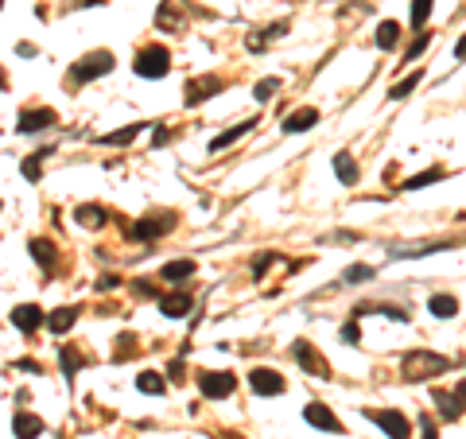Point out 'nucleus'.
Wrapping results in <instances>:
<instances>
[{"label": "nucleus", "mask_w": 466, "mask_h": 439, "mask_svg": "<svg viewBox=\"0 0 466 439\" xmlns=\"http://www.w3.org/2000/svg\"><path fill=\"white\" fill-rule=\"evenodd\" d=\"M136 74L140 78H163L171 70V51L168 47H159V43H152V47H144V51H136Z\"/></svg>", "instance_id": "f257e3e1"}, {"label": "nucleus", "mask_w": 466, "mask_h": 439, "mask_svg": "<svg viewBox=\"0 0 466 439\" xmlns=\"http://www.w3.org/2000/svg\"><path fill=\"white\" fill-rule=\"evenodd\" d=\"M366 416L373 420L388 439H412V424L404 420V412H397V408H369Z\"/></svg>", "instance_id": "f03ea898"}, {"label": "nucleus", "mask_w": 466, "mask_h": 439, "mask_svg": "<svg viewBox=\"0 0 466 439\" xmlns=\"http://www.w3.org/2000/svg\"><path fill=\"white\" fill-rule=\"evenodd\" d=\"M447 365H451V361H447L443 354H427V350L408 354V358H404V373H408V377H436V373H447Z\"/></svg>", "instance_id": "7ed1b4c3"}, {"label": "nucleus", "mask_w": 466, "mask_h": 439, "mask_svg": "<svg viewBox=\"0 0 466 439\" xmlns=\"http://www.w3.org/2000/svg\"><path fill=\"white\" fill-rule=\"evenodd\" d=\"M109 70H113V51H93V55H86L78 67L70 70V78L74 82H93V78H101V74H109Z\"/></svg>", "instance_id": "20e7f679"}, {"label": "nucleus", "mask_w": 466, "mask_h": 439, "mask_svg": "<svg viewBox=\"0 0 466 439\" xmlns=\"http://www.w3.org/2000/svg\"><path fill=\"white\" fill-rule=\"evenodd\" d=\"M233 373H222V370H210V373H202L199 377V389H202V397H210V400H222V397H229L233 393Z\"/></svg>", "instance_id": "39448f33"}, {"label": "nucleus", "mask_w": 466, "mask_h": 439, "mask_svg": "<svg viewBox=\"0 0 466 439\" xmlns=\"http://www.w3.org/2000/svg\"><path fill=\"white\" fill-rule=\"evenodd\" d=\"M292 358H296V361H299V365H303L307 373H315V377H327V373H330L327 358H319V354H315V346H311V342H303V338H299L296 346H292Z\"/></svg>", "instance_id": "423d86ee"}, {"label": "nucleus", "mask_w": 466, "mask_h": 439, "mask_svg": "<svg viewBox=\"0 0 466 439\" xmlns=\"http://www.w3.org/2000/svg\"><path fill=\"white\" fill-rule=\"evenodd\" d=\"M249 385H253V393H260V397H280V393H284V377H280L276 370H253L249 373Z\"/></svg>", "instance_id": "0eeeda50"}, {"label": "nucleus", "mask_w": 466, "mask_h": 439, "mask_svg": "<svg viewBox=\"0 0 466 439\" xmlns=\"http://www.w3.org/2000/svg\"><path fill=\"white\" fill-rule=\"evenodd\" d=\"M171 225H175V214H159V218H144V222L132 225V237H140V241H152V237L168 234Z\"/></svg>", "instance_id": "6e6552de"}, {"label": "nucleus", "mask_w": 466, "mask_h": 439, "mask_svg": "<svg viewBox=\"0 0 466 439\" xmlns=\"http://www.w3.org/2000/svg\"><path fill=\"white\" fill-rule=\"evenodd\" d=\"M43 322H47V315H43L35 303H20V307L12 311V327H20V331H28V334L39 331Z\"/></svg>", "instance_id": "1a4fd4ad"}, {"label": "nucleus", "mask_w": 466, "mask_h": 439, "mask_svg": "<svg viewBox=\"0 0 466 439\" xmlns=\"http://www.w3.org/2000/svg\"><path fill=\"white\" fill-rule=\"evenodd\" d=\"M303 416H307V424H315V428H323V431H342V424H338V416L327 408V404H307L303 408Z\"/></svg>", "instance_id": "9d476101"}, {"label": "nucleus", "mask_w": 466, "mask_h": 439, "mask_svg": "<svg viewBox=\"0 0 466 439\" xmlns=\"http://www.w3.org/2000/svg\"><path fill=\"white\" fill-rule=\"evenodd\" d=\"M47 125H55V109H24L20 113V132H39Z\"/></svg>", "instance_id": "9b49d317"}, {"label": "nucleus", "mask_w": 466, "mask_h": 439, "mask_svg": "<svg viewBox=\"0 0 466 439\" xmlns=\"http://www.w3.org/2000/svg\"><path fill=\"white\" fill-rule=\"evenodd\" d=\"M190 307H195V300H190L187 292H171V295H163V300H159V311L168 315V319H183Z\"/></svg>", "instance_id": "f8f14e48"}, {"label": "nucleus", "mask_w": 466, "mask_h": 439, "mask_svg": "<svg viewBox=\"0 0 466 439\" xmlns=\"http://www.w3.org/2000/svg\"><path fill=\"white\" fill-rule=\"evenodd\" d=\"M319 125V109H296V113H288L284 117V132H307V128Z\"/></svg>", "instance_id": "ddd939ff"}, {"label": "nucleus", "mask_w": 466, "mask_h": 439, "mask_svg": "<svg viewBox=\"0 0 466 439\" xmlns=\"http://www.w3.org/2000/svg\"><path fill=\"white\" fill-rule=\"evenodd\" d=\"M12 431L20 439H39L43 436V420L31 416V412H16V420H12Z\"/></svg>", "instance_id": "4468645a"}, {"label": "nucleus", "mask_w": 466, "mask_h": 439, "mask_svg": "<svg viewBox=\"0 0 466 439\" xmlns=\"http://www.w3.org/2000/svg\"><path fill=\"white\" fill-rule=\"evenodd\" d=\"M74 322H78V311H74V307H59V311L47 315V327H51L55 334H66Z\"/></svg>", "instance_id": "2eb2a0df"}, {"label": "nucleus", "mask_w": 466, "mask_h": 439, "mask_svg": "<svg viewBox=\"0 0 466 439\" xmlns=\"http://www.w3.org/2000/svg\"><path fill=\"white\" fill-rule=\"evenodd\" d=\"M159 276H163L168 284H183L187 276H195V261H168Z\"/></svg>", "instance_id": "dca6fc26"}, {"label": "nucleus", "mask_w": 466, "mask_h": 439, "mask_svg": "<svg viewBox=\"0 0 466 439\" xmlns=\"http://www.w3.org/2000/svg\"><path fill=\"white\" fill-rule=\"evenodd\" d=\"M427 307H431L436 319H455V315H458V300H455V295H431Z\"/></svg>", "instance_id": "f3484780"}, {"label": "nucleus", "mask_w": 466, "mask_h": 439, "mask_svg": "<svg viewBox=\"0 0 466 439\" xmlns=\"http://www.w3.org/2000/svg\"><path fill=\"white\" fill-rule=\"evenodd\" d=\"M74 218H78V225H86V230H98V225H105V210H101V206H78V210H74Z\"/></svg>", "instance_id": "a211bd4d"}, {"label": "nucleus", "mask_w": 466, "mask_h": 439, "mask_svg": "<svg viewBox=\"0 0 466 439\" xmlns=\"http://www.w3.org/2000/svg\"><path fill=\"white\" fill-rule=\"evenodd\" d=\"M436 404H439V416L443 420H458V412H463V400L455 393H443V389H436Z\"/></svg>", "instance_id": "6ab92c4d"}, {"label": "nucleus", "mask_w": 466, "mask_h": 439, "mask_svg": "<svg viewBox=\"0 0 466 439\" xmlns=\"http://www.w3.org/2000/svg\"><path fill=\"white\" fill-rule=\"evenodd\" d=\"M334 175L342 179V183H357L361 171H357V164L350 160V152H338V156H334Z\"/></svg>", "instance_id": "aec40b11"}, {"label": "nucleus", "mask_w": 466, "mask_h": 439, "mask_svg": "<svg viewBox=\"0 0 466 439\" xmlns=\"http://www.w3.org/2000/svg\"><path fill=\"white\" fill-rule=\"evenodd\" d=\"M397 43H400V24L385 20V24L377 28V47H381V51H393Z\"/></svg>", "instance_id": "412c9836"}, {"label": "nucleus", "mask_w": 466, "mask_h": 439, "mask_svg": "<svg viewBox=\"0 0 466 439\" xmlns=\"http://www.w3.org/2000/svg\"><path fill=\"white\" fill-rule=\"evenodd\" d=\"M218 78H206V82H190L187 86V105H199L202 98H210V89H218Z\"/></svg>", "instance_id": "4be33fe9"}, {"label": "nucleus", "mask_w": 466, "mask_h": 439, "mask_svg": "<svg viewBox=\"0 0 466 439\" xmlns=\"http://www.w3.org/2000/svg\"><path fill=\"white\" fill-rule=\"evenodd\" d=\"M253 125H257V121H245V125H238V128H229V132H222V137L214 140V144H210V152H222V148H229L233 140H241V137H245V132H249Z\"/></svg>", "instance_id": "5701e85b"}, {"label": "nucleus", "mask_w": 466, "mask_h": 439, "mask_svg": "<svg viewBox=\"0 0 466 439\" xmlns=\"http://www.w3.org/2000/svg\"><path fill=\"white\" fill-rule=\"evenodd\" d=\"M443 179V167H427V171H420V175H412L404 183V191H420V187H427V183H439Z\"/></svg>", "instance_id": "b1692460"}, {"label": "nucleus", "mask_w": 466, "mask_h": 439, "mask_svg": "<svg viewBox=\"0 0 466 439\" xmlns=\"http://www.w3.org/2000/svg\"><path fill=\"white\" fill-rule=\"evenodd\" d=\"M136 389L140 393H152V397H159V393H163V389H168V385H163V377H159V373H140V377H136Z\"/></svg>", "instance_id": "393cba45"}, {"label": "nucleus", "mask_w": 466, "mask_h": 439, "mask_svg": "<svg viewBox=\"0 0 466 439\" xmlns=\"http://www.w3.org/2000/svg\"><path fill=\"white\" fill-rule=\"evenodd\" d=\"M140 132H144V125H129V128H120V132H105L101 144H129V140H136Z\"/></svg>", "instance_id": "a878e982"}, {"label": "nucleus", "mask_w": 466, "mask_h": 439, "mask_svg": "<svg viewBox=\"0 0 466 439\" xmlns=\"http://www.w3.org/2000/svg\"><path fill=\"white\" fill-rule=\"evenodd\" d=\"M420 78H424V74H420V70H416V74H408V78H404V82H397V86L388 89V98H393V101H404V98H408V94H412V89H416V86H420Z\"/></svg>", "instance_id": "bb28decb"}, {"label": "nucleus", "mask_w": 466, "mask_h": 439, "mask_svg": "<svg viewBox=\"0 0 466 439\" xmlns=\"http://www.w3.org/2000/svg\"><path fill=\"white\" fill-rule=\"evenodd\" d=\"M31 257H35L39 264H55V245L43 241V237H35V241H31Z\"/></svg>", "instance_id": "cd10ccee"}, {"label": "nucleus", "mask_w": 466, "mask_h": 439, "mask_svg": "<svg viewBox=\"0 0 466 439\" xmlns=\"http://www.w3.org/2000/svg\"><path fill=\"white\" fill-rule=\"evenodd\" d=\"M427 16H431V0H412V28H424Z\"/></svg>", "instance_id": "c85d7f7f"}, {"label": "nucleus", "mask_w": 466, "mask_h": 439, "mask_svg": "<svg viewBox=\"0 0 466 439\" xmlns=\"http://www.w3.org/2000/svg\"><path fill=\"white\" fill-rule=\"evenodd\" d=\"M43 160H47V152H35L31 160H24V175H28L31 183H35V179L43 175Z\"/></svg>", "instance_id": "c756f323"}, {"label": "nucleus", "mask_w": 466, "mask_h": 439, "mask_svg": "<svg viewBox=\"0 0 466 439\" xmlns=\"http://www.w3.org/2000/svg\"><path fill=\"white\" fill-rule=\"evenodd\" d=\"M369 276H373V268H369V264H354V268H346V276H342V280H346V284H361V280H369Z\"/></svg>", "instance_id": "7c9ffc66"}, {"label": "nucleus", "mask_w": 466, "mask_h": 439, "mask_svg": "<svg viewBox=\"0 0 466 439\" xmlns=\"http://www.w3.org/2000/svg\"><path fill=\"white\" fill-rule=\"evenodd\" d=\"M78 365H82V354L62 350V373H66V377H74V373H78Z\"/></svg>", "instance_id": "2f4dec72"}, {"label": "nucleus", "mask_w": 466, "mask_h": 439, "mask_svg": "<svg viewBox=\"0 0 466 439\" xmlns=\"http://www.w3.org/2000/svg\"><path fill=\"white\" fill-rule=\"evenodd\" d=\"M427 43H431V40H427V35H420V40H416V43H412V47H408V51H404V62L420 59V51H424V47H427Z\"/></svg>", "instance_id": "473e14b6"}, {"label": "nucleus", "mask_w": 466, "mask_h": 439, "mask_svg": "<svg viewBox=\"0 0 466 439\" xmlns=\"http://www.w3.org/2000/svg\"><path fill=\"white\" fill-rule=\"evenodd\" d=\"M357 338H361V327H357V322H346V327H342V342H350V346H354Z\"/></svg>", "instance_id": "72a5a7b5"}, {"label": "nucleus", "mask_w": 466, "mask_h": 439, "mask_svg": "<svg viewBox=\"0 0 466 439\" xmlns=\"http://www.w3.org/2000/svg\"><path fill=\"white\" fill-rule=\"evenodd\" d=\"M272 89H276V78L257 82V101H268V98H272Z\"/></svg>", "instance_id": "f704fd0d"}, {"label": "nucleus", "mask_w": 466, "mask_h": 439, "mask_svg": "<svg viewBox=\"0 0 466 439\" xmlns=\"http://www.w3.org/2000/svg\"><path fill=\"white\" fill-rule=\"evenodd\" d=\"M276 261V253H265V257H257L253 261V276H260V273H268V264Z\"/></svg>", "instance_id": "c9c22d12"}, {"label": "nucleus", "mask_w": 466, "mask_h": 439, "mask_svg": "<svg viewBox=\"0 0 466 439\" xmlns=\"http://www.w3.org/2000/svg\"><path fill=\"white\" fill-rule=\"evenodd\" d=\"M132 292H136L140 300H152V295H156V288H152V284H136V288H132Z\"/></svg>", "instance_id": "e433bc0d"}, {"label": "nucleus", "mask_w": 466, "mask_h": 439, "mask_svg": "<svg viewBox=\"0 0 466 439\" xmlns=\"http://www.w3.org/2000/svg\"><path fill=\"white\" fill-rule=\"evenodd\" d=\"M117 284H120V276H101L98 288H101V292H109V288H117Z\"/></svg>", "instance_id": "4c0bfd02"}, {"label": "nucleus", "mask_w": 466, "mask_h": 439, "mask_svg": "<svg viewBox=\"0 0 466 439\" xmlns=\"http://www.w3.org/2000/svg\"><path fill=\"white\" fill-rule=\"evenodd\" d=\"M420 428H424L420 439H436V424H431V420H420Z\"/></svg>", "instance_id": "58836bf2"}, {"label": "nucleus", "mask_w": 466, "mask_h": 439, "mask_svg": "<svg viewBox=\"0 0 466 439\" xmlns=\"http://www.w3.org/2000/svg\"><path fill=\"white\" fill-rule=\"evenodd\" d=\"M455 59H458V62H466V35L455 43Z\"/></svg>", "instance_id": "ea45409f"}, {"label": "nucleus", "mask_w": 466, "mask_h": 439, "mask_svg": "<svg viewBox=\"0 0 466 439\" xmlns=\"http://www.w3.org/2000/svg\"><path fill=\"white\" fill-rule=\"evenodd\" d=\"M455 397L463 400V408H466V381H458V389H455Z\"/></svg>", "instance_id": "a19ab883"}, {"label": "nucleus", "mask_w": 466, "mask_h": 439, "mask_svg": "<svg viewBox=\"0 0 466 439\" xmlns=\"http://www.w3.org/2000/svg\"><path fill=\"white\" fill-rule=\"evenodd\" d=\"M0 86H4V74H0Z\"/></svg>", "instance_id": "79ce46f5"}]
</instances>
